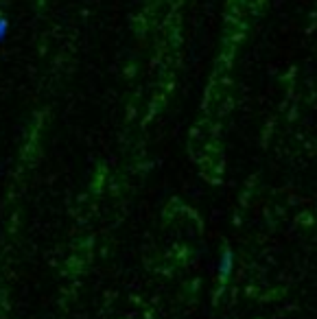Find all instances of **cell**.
<instances>
[{
  "label": "cell",
  "mask_w": 317,
  "mask_h": 319,
  "mask_svg": "<svg viewBox=\"0 0 317 319\" xmlns=\"http://www.w3.org/2000/svg\"><path fill=\"white\" fill-rule=\"evenodd\" d=\"M232 265H234L232 251H230V249H223L221 263H219V275H221V280H223V282L227 280V275H230V271H232Z\"/></svg>",
  "instance_id": "cell-1"
},
{
  "label": "cell",
  "mask_w": 317,
  "mask_h": 319,
  "mask_svg": "<svg viewBox=\"0 0 317 319\" xmlns=\"http://www.w3.org/2000/svg\"><path fill=\"white\" fill-rule=\"evenodd\" d=\"M7 33H9V20L7 18H0V42L7 37Z\"/></svg>",
  "instance_id": "cell-2"
}]
</instances>
